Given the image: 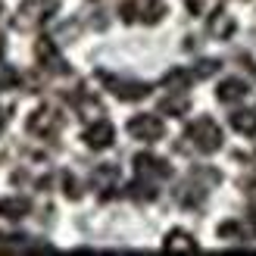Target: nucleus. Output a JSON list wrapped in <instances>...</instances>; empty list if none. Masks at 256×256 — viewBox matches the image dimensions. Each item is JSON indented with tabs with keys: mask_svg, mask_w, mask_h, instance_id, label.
<instances>
[{
	"mask_svg": "<svg viewBox=\"0 0 256 256\" xmlns=\"http://www.w3.org/2000/svg\"><path fill=\"white\" fill-rule=\"evenodd\" d=\"M4 50H6V44H4V38H0V56H4Z\"/></svg>",
	"mask_w": 256,
	"mask_h": 256,
	"instance_id": "nucleus-25",
	"label": "nucleus"
},
{
	"mask_svg": "<svg viewBox=\"0 0 256 256\" xmlns=\"http://www.w3.org/2000/svg\"><path fill=\"white\" fill-rule=\"evenodd\" d=\"M219 238H225V240H240V244H247V240H253L256 238V232H253V225L250 222H222L219 225Z\"/></svg>",
	"mask_w": 256,
	"mask_h": 256,
	"instance_id": "nucleus-14",
	"label": "nucleus"
},
{
	"mask_svg": "<svg viewBox=\"0 0 256 256\" xmlns=\"http://www.w3.org/2000/svg\"><path fill=\"white\" fill-rule=\"evenodd\" d=\"M234 16H228V12H212V19H210V34L216 38V41H225V38H232L234 34Z\"/></svg>",
	"mask_w": 256,
	"mask_h": 256,
	"instance_id": "nucleus-15",
	"label": "nucleus"
},
{
	"mask_svg": "<svg viewBox=\"0 0 256 256\" xmlns=\"http://www.w3.org/2000/svg\"><path fill=\"white\" fill-rule=\"evenodd\" d=\"M188 106H190V100H188L184 94H178V97H162V104H160V110L166 112V116H184Z\"/></svg>",
	"mask_w": 256,
	"mask_h": 256,
	"instance_id": "nucleus-18",
	"label": "nucleus"
},
{
	"mask_svg": "<svg viewBox=\"0 0 256 256\" xmlns=\"http://www.w3.org/2000/svg\"><path fill=\"white\" fill-rule=\"evenodd\" d=\"M128 134L134 140H144V144H153V140H160L166 134V125L160 116H153V112H140L128 122Z\"/></svg>",
	"mask_w": 256,
	"mask_h": 256,
	"instance_id": "nucleus-7",
	"label": "nucleus"
},
{
	"mask_svg": "<svg viewBox=\"0 0 256 256\" xmlns=\"http://www.w3.org/2000/svg\"><path fill=\"white\" fill-rule=\"evenodd\" d=\"M4 125H6V110L0 106V132H4Z\"/></svg>",
	"mask_w": 256,
	"mask_h": 256,
	"instance_id": "nucleus-24",
	"label": "nucleus"
},
{
	"mask_svg": "<svg viewBox=\"0 0 256 256\" xmlns=\"http://www.w3.org/2000/svg\"><path fill=\"white\" fill-rule=\"evenodd\" d=\"M91 182L100 190V197L110 200L112 190H116V182H119V169H116V166H110V162H104V166H97V169L91 172Z\"/></svg>",
	"mask_w": 256,
	"mask_h": 256,
	"instance_id": "nucleus-10",
	"label": "nucleus"
},
{
	"mask_svg": "<svg viewBox=\"0 0 256 256\" xmlns=\"http://www.w3.org/2000/svg\"><path fill=\"white\" fill-rule=\"evenodd\" d=\"M228 122L240 134H256V110H238V112H232Z\"/></svg>",
	"mask_w": 256,
	"mask_h": 256,
	"instance_id": "nucleus-16",
	"label": "nucleus"
},
{
	"mask_svg": "<svg viewBox=\"0 0 256 256\" xmlns=\"http://www.w3.org/2000/svg\"><path fill=\"white\" fill-rule=\"evenodd\" d=\"M16 84H19V69L0 62V91H12Z\"/></svg>",
	"mask_w": 256,
	"mask_h": 256,
	"instance_id": "nucleus-19",
	"label": "nucleus"
},
{
	"mask_svg": "<svg viewBox=\"0 0 256 256\" xmlns=\"http://www.w3.org/2000/svg\"><path fill=\"white\" fill-rule=\"evenodd\" d=\"M62 194H66L69 200H78L82 197V188H78V182H75L69 172H62Z\"/></svg>",
	"mask_w": 256,
	"mask_h": 256,
	"instance_id": "nucleus-22",
	"label": "nucleus"
},
{
	"mask_svg": "<svg viewBox=\"0 0 256 256\" xmlns=\"http://www.w3.org/2000/svg\"><path fill=\"white\" fill-rule=\"evenodd\" d=\"M62 112L56 110V106H50V104H44V106H38L32 116H28V132L34 134V138H44V140H54L60 132H62Z\"/></svg>",
	"mask_w": 256,
	"mask_h": 256,
	"instance_id": "nucleus-3",
	"label": "nucleus"
},
{
	"mask_svg": "<svg viewBox=\"0 0 256 256\" xmlns=\"http://www.w3.org/2000/svg\"><path fill=\"white\" fill-rule=\"evenodd\" d=\"M134 175L156 184V182L172 178V166L166 160H160V156H153V153H138V156H134Z\"/></svg>",
	"mask_w": 256,
	"mask_h": 256,
	"instance_id": "nucleus-6",
	"label": "nucleus"
},
{
	"mask_svg": "<svg viewBox=\"0 0 256 256\" xmlns=\"http://www.w3.org/2000/svg\"><path fill=\"white\" fill-rule=\"evenodd\" d=\"M97 78L104 82L119 100H125V104L144 100V97H150V91H153L147 82H128V78H119V75H110V72H97Z\"/></svg>",
	"mask_w": 256,
	"mask_h": 256,
	"instance_id": "nucleus-5",
	"label": "nucleus"
},
{
	"mask_svg": "<svg viewBox=\"0 0 256 256\" xmlns=\"http://www.w3.org/2000/svg\"><path fill=\"white\" fill-rule=\"evenodd\" d=\"M162 250L166 253H197V240L188 232H182V228H175V232H169V238L162 240Z\"/></svg>",
	"mask_w": 256,
	"mask_h": 256,
	"instance_id": "nucleus-13",
	"label": "nucleus"
},
{
	"mask_svg": "<svg viewBox=\"0 0 256 256\" xmlns=\"http://www.w3.org/2000/svg\"><path fill=\"white\" fill-rule=\"evenodd\" d=\"M28 212H32V200L28 197H4L0 200V216L10 219V222H19Z\"/></svg>",
	"mask_w": 256,
	"mask_h": 256,
	"instance_id": "nucleus-11",
	"label": "nucleus"
},
{
	"mask_svg": "<svg viewBox=\"0 0 256 256\" xmlns=\"http://www.w3.org/2000/svg\"><path fill=\"white\" fill-rule=\"evenodd\" d=\"M60 10V0H25L12 16V28L19 32H34L38 25H44L54 12Z\"/></svg>",
	"mask_w": 256,
	"mask_h": 256,
	"instance_id": "nucleus-1",
	"label": "nucleus"
},
{
	"mask_svg": "<svg viewBox=\"0 0 256 256\" xmlns=\"http://www.w3.org/2000/svg\"><path fill=\"white\" fill-rule=\"evenodd\" d=\"M34 56L47 72H54V75H66L69 72V62L60 56V47L50 41V38H41V41L34 44Z\"/></svg>",
	"mask_w": 256,
	"mask_h": 256,
	"instance_id": "nucleus-8",
	"label": "nucleus"
},
{
	"mask_svg": "<svg viewBox=\"0 0 256 256\" xmlns=\"http://www.w3.org/2000/svg\"><path fill=\"white\" fill-rule=\"evenodd\" d=\"M250 91H247V82L240 78H225L219 88H216V97H219V104H238V100H244Z\"/></svg>",
	"mask_w": 256,
	"mask_h": 256,
	"instance_id": "nucleus-12",
	"label": "nucleus"
},
{
	"mask_svg": "<svg viewBox=\"0 0 256 256\" xmlns=\"http://www.w3.org/2000/svg\"><path fill=\"white\" fill-rule=\"evenodd\" d=\"M216 6H219V0H188V10L194 16H212Z\"/></svg>",
	"mask_w": 256,
	"mask_h": 256,
	"instance_id": "nucleus-21",
	"label": "nucleus"
},
{
	"mask_svg": "<svg viewBox=\"0 0 256 256\" xmlns=\"http://www.w3.org/2000/svg\"><path fill=\"white\" fill-rule=\"evenodd\" d=\"M247 222L253 225V232H256V182L250 184V210H247Z\"/></svg>",
	"mask_w": 256,
	"mask_h": 256,
	"instance_id": "nucleus-23",
	"label": "nucleus"
},
{
	"mask_svg": "<svg viewBox=\"0 0 256 256\" xmlns=\"http://www.w3.org/2000/svg\"><path fill=\"white\" fill-rule=\"evenodd\" d=\"M82 140H84L91 150H106V147H112V140H116V128H112L106 119H97L94 125L84 128Z\"/></svg>",
	"mask_w": 256,
	"mask_h": 256,
	"instance_id": "nucleus-9",
	"label": "nucleus"
},
{
	"mask_svg": "<svg viewBox=\"0 0 256 256\" xmlns=\"http://www.w3.org/2000/svg\"><path fill=\"white\" fill-rule=\"evenodd\" d=\"M184 138H188V144L194 147L197 153H216L222 147V128L216 125L210 116H200V119L190 122Z\"/></svg>",
	"mask_w": 256,
	"mask_h": 256,
	"instance_id": "nucleus-2",
	"label": "nucleus"
},
{
	"mask_svg": "<svg viewBox=\"0 0 256 256\" xmlns=\"http://www.w3.org/2000/svg\"><path fill=\"white\" fill-rule=\"evenodd\" d=\"M122 19L132 25V22H144V25H156L166 16V4L162 0H125L119 6Z\"/></svg>",
	"mask_w": 256,
	"mask_h": 256,
	"instance_id": "nucleus-4",
	"label": "nucleus"
},
{
	"mask_svg": "<svg viewBox=\"0 0 256 256\" xmlns=\"http://www.w3.org/2000/svg\"><path fill=\"white\" fill-rule=\"evenodd\" d=\"M128 197H132V200H140V203H150V200H156V184H153V182H144V178H138V182L128 188Z\"/></svg>",
	"mask_w": 256,
	"mask_h": 256,
	"instance_id": "nucleus-17",
	"label": "nucleus"
},
{
	"mask_svg": "<svg viewBox=\"0 0 256 256\" xmlns=\"http://www.w3.org/2000/svg\"><path fill=\"white\" fill-rule=\"evenodd\" d=\"M32 247L25 234H0V250H25Z\"/></svg>",
	"mask_w": 256,
	"mask_h": 256,
	"instance_id": "nucleus-20",
	"label": "nucleus"
}]
</instances>
